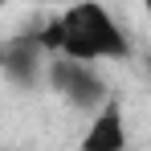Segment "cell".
Segmentation results:
<instances>
[{"instance_id":"1","label":"cell","mask_w":151,"mask_h":151,"mask_svg":"<svg viewBox=\"0 0 151 151\" xmlns=\"http://www.w3.org/2000/svg\"><path fill=\"white\" fill-rule=\"evenodd\" d=\"M65 17V57L78 61H102V57H127V33L114 25V17L106 12L98 0H70Z\"/></svg>"},{"instance_id":"2","label":"cell","mask_w":151,"mask_h":151,"mask_svg":"<svg viewBox=\"0 0 151 151\" xmlns=\"http://www.w3.org/2000/svg\"><path fill=\"white\" fill-rule=\"evenodd\" d=\"M45 78H49V86L61 98H70L82 110H98L102 102L110 98L106 82L94 70V61H78V57H65V53H53L49 65H45Z\"/></svg>"},{"instance_id":"3","label":"cell","mask_w":151,"mask_h":151,"mask_svg":"<svg viewBox=\"0 0 151 151\" xmlns=\"http://www.w3.org/2000/svg\"><path fill=\"white\" fill-rule=\"evenodd\" d=\"M82 151H127V123L119 98H106L94 110V119L82 135Z\"/></svg>"},{"instance_id":"4","label":"cell","mask_w":151,"mask_h":151,"mask_svg":"<svg viewBox=\"0 0 151 151\" xmlns=\"http://www.w3.org/2000/svg\"><path fill=\"white\" fill-rule=\"evenodd\" d=\"M41 45H37V37H17V41H8L4 49H0V70L12 78L17 86H33L37 74H41Z\"/></svg>"},{"instance_id":"5","label":"cell","mask_w":151,"mask_h":151,"mask_svg":"<svg viewBox=\"0 0 151 151\" xmlns=\"http://www.w3.org/2000/svg\"><path fill=\"white\" fill-rule=\"evenodd\" d=\"M33 37H37V45H41V53H45V57L61 53V49H65V17H61V12H57V17H49V21L37 29Z\"/></svg>"},{"instance_id":"6","label":"cell","mask_w":151,"mask_h":151,"mask_svg":"<svg viewBox=\"0 0 151 151\" xmlns=\"http://www.w3.org/2000/svg\"><path fill=\"white\" fill-rule=\"evenodd\" d=\"M139 4H143V8H147V17H151V0H139Z\"/></svg>"},{"instance_id":"7","label":"cell","mask_w":151,"mask_h":151,"mask_svg":"<svg viewBox=\"0 0 151 151\" xmlns=\"http://www.w3.org/2000/svg\"><path fill=\"white\" fill-rule=\"evenodd\" d=\"M147 74H151V57H147Z\"/></svg>"}]
</instances>
